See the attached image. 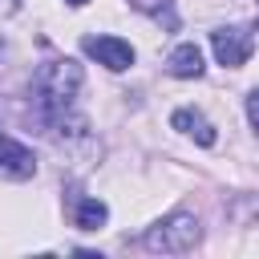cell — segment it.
I'll return each instance as SVG.
<instances>
[{
    "mask_svg": "<svg viewBox=\"0 0 259 259\" xmlns=\"http://www.w3.org/2000/svg\"><path fill=\"white\" fill-rule=\"evenodd\" d=\"M4 53H8V45H4V36H0V57H4Z\"/></svg>",
    "mask_w": 259,
    "mask_h": 259,
    "instance_id": "11",
    "label": "cell"
},
{
    "mask_svg": "<svg viewBox=\"0 0 259 259\" xmlns=\"http://www.w3.org/2000/svg\"><path fill=\"white\" fill-rule=\"evenodd\" d=\"M32 174H36V158H32V150L20 146L16 138L0 134V178H8V182H24V178H32Z\"/></svg>",
    "mask_w": 259,
    "mask_h": 259,
    "instance_id": "5",
    "label": "cell"
},
{
    "mask_svg": "<svg viewBox=\"0 0 259 259\" xmlns=\"http://www.w3.org/2000/svg\"><path fill=\"white\" fill-rule=\"evenodd\" d=\"M247 117H251V125H255V134H259V89L247 93Z\"/></svg>",
    "mask_w": 259,
    "mask_h": 259,
    "instance_id": "9",
    "label": "cell"
},
{
    "mask_svg": "<svg viewBox=\"0 0 259 259\" xmlns=\"http://www.w3.org/2000/svg\"><path fill=\"white\" fill-rule=\"evenodd\" d=\"M65 4H73V8H81V4H89V0H65Z\"/></svg>",
    "mask_w": 259,
    "mask_h": 259,
    "instance_id": "10",
    "label": "cell"
},
{
    "mask_svg": "<svg viewBox=\"0 0 259 259\" xmlns=\"http://www.w3.org/2000/svg\"><path fill=\"white\" fill-rule=\"evenodd\" d=\"M166 69H170V77H202V53H198V45H178L170 57H166Z\"/></svg>",
    "mask_w": 259,
    "mask_h": 259,
    "instance_id": "7",
    "label": "cell"
},
{
    "mask_svg": "<svg viewBox=\"0 0 259 259\" xmlns=\"http://www.w3.org/2000/svg\"><path fill=\"white\" fill-rule=\"evenodd\" d=\"M105 219H109V206L101 198H77L73 202V227L77 231H97V227H105Z\"/></svg>",
    "mask_w": 259,
    "mask_h": 259,
    "instance_id": "8",
    "label": "cell"
},
{
    "mask_svg": "<svg viewBox=\"0 0 259 259\" xmlns=\"http://www.w3.org/2000/svg\"><path fill=\"white\" fill-rule=\"evenodd\" d=\"M198 239H202L198 219H194L190 210H174V214L158 219V223L142 235V247L154 251V255H182V251H190Z\"/></svg>",
    "mask_w": 259,
    "mask_h": 259,
    "instance_id": "2",
    "label": "cell"
},
{
    "mask_svg": "<svg viewBox=\"0 0 259 259\" xmlns=\"http://www.w3.org/2000/svg\"><path fill=\"white\" fill-rule=\"evenodd\" d=\"M81 53L93 57L97 65L113 69V73H121V69L134 65V45L121 40V36H85V40H81Z\"/></svg>",
    "mask_w": 259,
    "mask_h": 259,
    "instance_id": "4",
    "label": "cell"
},
{
    "mask_svg": "<svg viewBox=\"0 0 259 259\" xmlns=\"http://www.w3.org/2000/svg\"><path fill=\"white\" fill-rule=\"evenodd\" d=\"M81 65L69 57H53L36 69L32 77V105L36 121L53 134H85V117L77 113V93H81Z\"/></svg>",
    "mask_w": 259,
    "mask_h": 259,
    "instance_id": "1",
    "label": "cell"
},
{
    "mask_svg": "<svg viewBox=\"0 0 259 259\" xmlns=\"http://www.w3.org/2000/svg\"><path fill=\"white\" fill-rule=\"evenodd\" d=\"M210 49H214V61H219V65L239 69V65L251 57L255 40H251V32H247V28L227 24V28H214V32H210Z\"/></svg>",
    "mask_w": 259,
    "mask_h": 259,
    "instance_id": "3",
    "label": "cell"
},
{
    "mask_svg": "<svg viewBox=\"0 0 259 259\" xmlns=\"http://www.w3.org/2000/svg\"><path fill=\"white\" fill-rule=\"evenodd\" d=\"M170 125L182 130V134H190L198 146H214V125H210L198 109H174V113H170Z\"/></svg>",
    "mask_w": 259,
    "mask_h": 259,
    "instance_id": "6",
    "label": "cell"
}]
</instances>
